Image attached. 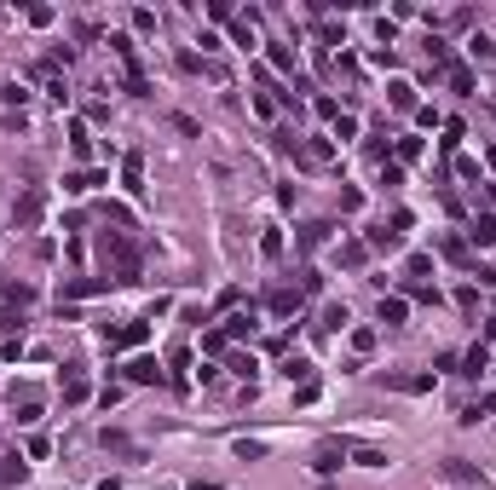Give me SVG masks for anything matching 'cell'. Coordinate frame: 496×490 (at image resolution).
Instances as JSON below:
<instances>
[{
	"label": "cell",
	"mask_w": 496,
	"mask_h": 490,
	"mask_svg": "<svg viewBox=\"0 0 496 490\" xmlns=\"http://www.w3.org/2000/svg\"><path fill=\"white\" fill-rule=\"evenodd\" d=\"M433 473H439V479H450V484H485V473H479L473 462H462V456H450V462H439Z\"/></svg>",
	"instance_id": "cell-1"
},
{
	"label": "cell",
	"mask_w": 496,
	"mask_h": 490,
	"mask_svg": "<svg viewBox=\"0 0 496 490\" xmlns=\"http://www.w3.org/2000/svg\"><path fill=\"white\" fill-rule=\"evenodd\" d=\"M145 335H150L145 323H121V329H110V323H104V340H110V346H139Z\"/></svg>",
	"instance_id": "cell-2"
},
{
	"label": "cell",
	"mask_w": 496,
	"mask_h": 490,
	"mask_svg": "<svg viewBox=\"0 0 496 490\" xmlns=\"http://www.w3.org/2000/svg\"><path fill=\"white\" fill-rule=\"evenodd\" d=\"M127 381L150 386V381H162V364H156V358H133V364H127Z\"/></svg>",
	"instance_id": "cell-3"
},
{
	"label": "cell",
	"mask_w": 496,
	"mask_h": 490,
	"mask_svg": "<svg viewBox=\"0 0 496 490\" xmlns=\"http://www.w3.org/2000/svg\"><path fill=\"white\" fill-rule=\"evenodd\" d=\"M375 318H381V323H387V329H398V323H404V318H410V306H404V300H398V294H392V300H381V311H375Z\"/></svg>",
	"instance_id": "cell-4"
},
{
	"label": "cell",
	"mask_w": 496,
	"mask_h": 490,
	"mask_svg": "<svg viewBox=\"0 0 496 490\" xmlns=\"http://www.w3.org/2000/svg\"><path fill=\"white\" fill-rule=\"evenodd\" d=\"M225 340H243V335H254V311H237V318H225V329H219Z\"/></svg>",
	"instance_id": "cell-5"
},
{
	"label": "cell",
	"mask_w": 496,
	"mask_h": 490,
	"mask_svg": "<svg viewBox=\"0 0 496 490\" xmlns=\"http://www.w3.org/2000/svg\"><path fill=\"white\" fill-rule=\"evenodd\" d=\"M468 237H473L479 248H490V243H496V213H479V219H473V231H468Z\"/></svg>",
	"instance_id": "cell-6"
},
{
	"label": "cell",
	"mask_w": 496,
	"mask_h": 490,
	"mask_svg": "<svg viewBox=\"0 0 496 490\" xmlns=\"http://www.w3.org/2000/svg\"><path fill=\"white\" fill-rule=\"evenodd\" d=\"M121 185H127V191H145V162H139V156L121 162Z\"/></svg>",
	"instance_id": "cell-7"
},
{
	"label": "cell",
	"mask_w": 496,
	"mask_h": 490,
	"mask_svg": "<svg viewBox=\"0 0 496 490\" xmlns=\"http://www.w3.org/2000/svg\"><path fill=\"white\" fill-rule=\"evenodd\" d=\"M485 416H496V392H485L479 404H468V410H462V421H468V427H473V421H485Z\"/></svg>",
	"instance_id": "cell-8"
},
{
	"label": "cell",
	"mask_w": 496,
	"mask_h": 490,
	"mask_svg": "<svg viewBox=\"0 0 496 490\" xmlns=\"http://www.w3.org/2000/svg\"><path fill=\"white\" fill-rule=\"evenodd\" d=\"M312 467H318V473H335V467H341V444H324V450L312 456Z\"/></svg>",
	"instance_id": "cell-9"
},
{
	"label": "cell",
	"mask_w": 496,
	"mask_h": 490,
	"mask_svg": "<svg viewBox=\"0 0 496 490\" xmlns=\"http://www.w3.org/2000/svg\"><path fill=\"white\" fill-rule=\"evenodd\" d=\"M352 462H358V467H387V456H381V450H370V444H358Z\"/></svg>",
	"instance_id": "cell-10"
},
{
	"label": "cell",
	"mask_w": 496,
	"mask_h": 490,
	"mask_svg": "<svg viewBox=\"0 0 496 490\" xmlns=\"http://www.w3.org/2000/svg\"><path fill=\"white\" fill-rule=\"evenodd\" d=\"M283 375H289V381H300V386H306V381H312V364H306V358H289V364H283Z\"/></svg>",
	"instance_id": "cell-11"
},
{
	"label": "cell",
	"mask_w": 496,
	"mask_h": 490,
	"mask_svg": "<svg viewBox=\"0 0 496 490\" xmlns=\"http://www.w3.org/2000/svg\"><path fill=\"white\" fill-rule=\"evenodd\" d=\"M468 52H473V58H496V47H490V35H473V40H468Z\"/></svg>",
	"instance_id": "cell-12"
},
{
	"label": "cell",
	"mask_w": 496,
	"mask_h": 490,
	"mask_svg": "<svg viewBox=\"0 0 496 490\" xmlns=\"http://www.w3.org/2000/svg\"><path fill=\"white\" fill-rule=\"evenodd\" d=\"M324 237H329V225H306V231H300V248H318Z\"/></svg>",
	"instance_id": "cell-13"
},
{
	"label": "cell",
	"mask_w": 496,
	"mask_h": 490,
	"mask_svg": "<svg viewBox=\"0 0 496 490\" xmlns=\"http://www.w3.org/2000/svg\"><path fill=\"white\" fill-rule=\"evenodd\" d=\"M64 398H70V404H81V398H87V381H81V375H70V381H64Z\"/></svg>",
	"instance_id": "cell-14"
},
{
	"label": "cell",
	"mask_w": 496,
	"mask_h": 490,
	"mask_svg": "<svg viewBox=\"0 0 496 490\" xmlns=\"http://www.w3.org/2000/svg\"><path fill=\"white\" fill-rule=\"evenodd\" d=\"M370 248H398V231H387V225H381V231H370Z\"/></svg>",
	"instance_id": "cell-15"
},
{
	"label": "cell",
	"mask_w": 496,
	"mask_h": 490,
	"mask_svg": "<svg viewBox=\"0 0 496 490\" xmlns=\"http://www.w3.org/2000/svg\"><path fill=\"white\" fill-rule=\"evenodd\" d=\"M99 185V173H75V179H64V191H93Z\"/></svg>",
	"instance_id": "cell-16"
},
{
	"label": "cell",
	"mask_w": 496,
	"mask_h": 490,
	"mask_svg": "<svg viewBox=\"0 0 496 490\" xmlns=\"http://www.w3.org/2000/svg\"><path fill=\"white\" fill-rule=\"evenodd\" d=\"M421 156V139H398V162H416Z\"/></svg>",
	"instance_id": "cell-17"
},
{
	"label": "cell",
	"mask_w": 496,
	"mask_h": 490,
	"mask_svg": "<svg viewBox=\"0 0 496 490\" xmlns=\"http://www.w3.org/2000/svg\"><path fill=\"white\" fill-rule=\"evenodd\" d=\"M260 254H272V260H277V254H283V237H277V231H265V237H260Z\"/></svg>",
	"instance_id": "cell-18"
},
{
	"label": "cell",
	"mask_w": 496,
	"mask_h": 490,
	"mask_svg": "<svg viewBox=\"0 0 496 490\" xmlns=\"http://www.w3.org/2000/svg\"><path fill=\"white\" fill-rule=\"evenodd\" d=\"M485 364H490V358H485V346H473V352H468V375H485Z\"/></svg>",
	"instance_id": "cell-19"
},
{
	"label": "cell",
	"mask_w": 496,
	"mask_h": 490,
	"mask_svg": "<svg viewBox=\"0 0 496 490\" xmlns=\"http://www.w3.org/2000/svg\"><path fill=\"white\" fill-rule=\"evenodd\" d=\"M490 335H496V311H490Z\"/></svg>",
	"instance_id": "cell-20"
}]
</instances>
